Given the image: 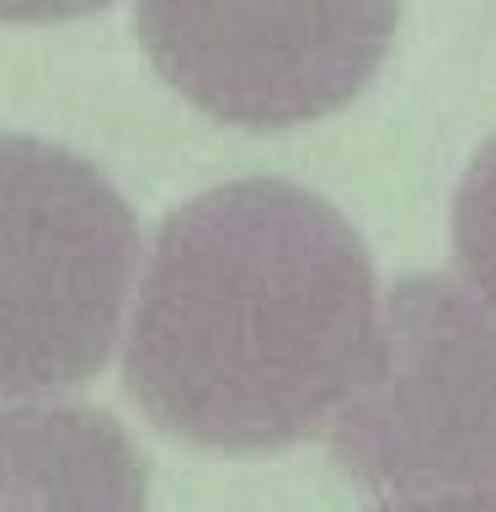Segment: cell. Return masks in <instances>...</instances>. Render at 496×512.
<instances>
[{
    "instance_id": "cell-5",
    "label": "cell",
    "mask_w": 496,
    "mask_h": 512,
    "mask_svg": "<svg viewBox=\"0 0 496 512\" xmlns=\"http://www.w3.org/2000/svg\"><path fill=\"white\" fill-rule=\"evenodd\" d=\"M0 512H150V464L80 400L0 406Z\"/></svg>"
},
{
    "instance_id": "cell-3",
    "label": "cell",
    "mask_w": 496,
    "mask_h": 512,
    "mask_svg": "<svg viewBox=\"0 0 496 512\" xmlns=\"http://www.w3.org/2000/svg\"><path fill=\"white\" fill-rule=\"evenodd\" d=\"M326 448L390 502L496 486V315L454 272H406L379 294Z\"/></svg>"
},
{
    "instance_id": "cell-1",
    "label": "cell",
    "mask_w": 496,
    "mask_h": 512,
    "mask_svg": "<svg viewBox=\"0 0 496 512\" xmlns=\"http://www.w3.org/2000/svg\"><path fill=\"white\" fill-rule=\"evenodd\" d=\"M374 315L363 235L310 187L235 176L160 219L128 310L123 384L171 438L272 454L326 432Z\"/></svg>"
},
{
    "instance_id": "cell-7",
    "label": "cell",
    "mask_w": 496,
    "mask_h": 512,
    "mask_svg": "<svg viewBox=\"0 0 496 512\" xmlns=\"http://www.w3.org/2000/svg\"><path fill=\"white\" fill-rule=\"evenodd\" d=\"M379 512H496V486L443 491V496H411V502H384Z\"/></svg>"
},
{
    "instance_id": "cell-2",
    "label": "cell",
    "mask_w": 496,
    "mask_h": 512,
    "mask_svg": "<svg viewBox=\"0 0 496 512\" xmlns=\"http://www.w3.org/2000/svg\"><path fill=\"white\" fill-rule=\"evenodd\" d=\"M139 219L96 160L0 134V406L96 379L123 336Z\"/></svg>"
},
{
    "instance_id": "cell-4",
    "label": "cell",
    "mask_w": 496,
    "mask_h": 512,
    "mask_svg": "<svg viewBox=\"0 0 496 512\" xmlns=\"http://www.w3.org/2000/svg\"><path fill=\"white\" fill-rule=\"evenodd\" d=\"M400 27L390 6H139L155 70L235 128H294L347 107Z\"/></svg>"
},
{
    "instance_id": "cell-6",
    "label": "cell",
    "mask_w": 496,
    "mask_h": 512,
    "mask_svg": "<svg viewBox=\"0 0 496 512\" xmlns=\"http://www.w3.org/2000/svg\"><path fill=\"white\" fill-rule=\"evenodd\" d=\"M454 278L496 315V134L470 155L454 192Z\"/></svg>"
}]
</instances>
